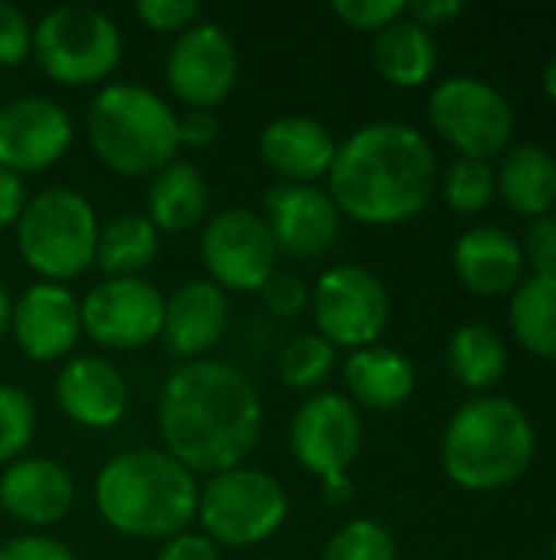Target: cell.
Wrapping results in <instances>:
<instances>
[{
	"instance_id": "obj_1",
	"label": "cell",
	"mask_w": 556,
	"mask_h": 560,
	"mask_svg": "<svg viewBox=\"0 0 556 560\" xmlns=\"http://www.w3.org/2000/svg\"><path fill=\"white\" fill-rule=\"evenodd\" d=\"M157 430L164 453L193 476L242 466L262 433V397L233 364L216 358L184 361L161 390Z\"/></svg>"
},
{
	"instance_id": "obj_2",
	"label": "cell",
	"mask_w": 556,
	"mask_h": 560,
	"mask_svg": "<svg viewBox=\"0 0 556 560\" xmlns=\"http://www.w3.org/2000/svg\"><path fill=\"white\" fill-rule=\"evenodd\" d=\"M328 194L341 217L357 223H410L436 194L433 144L406 121H370L338 144Z\"/></svg>"
},
{
	"instance_id": "obj_3",
	"label": "cell",
	"mask_w": 556,
	"mask_h": 560,
	"mask_svg": "<svg viewBox=\"0 0 556 560\" xmlns=\"http://www.w3.org/2000/svg\"><path fill=\"white\" fill-rule=\"evenodd\" d=\"M95 509L102 522L128 538L167 541L197 522L200 486L164 450L118 453L95 476Z\"/></svg>"
},
{
	"instance_id": "obj_4",
	"label": "cell",
	"mask_w": 556,
	"mask_h": 560,
	"mask_svg": "<svg viewBox=\"0 0 556 560\" xmlns=\"http://www.w3.org/2000/svg\"><path fill=\"white\" fill-rule=\"evenodd\" d=\"M537 450L528 413L505 397L462 404L442 436V469L469 492H495L518 482Z\"/></svg>"
},
{
	"instance_id": "obj_5",
	"label": "cell",
	"mask_w": 556,
	"mask_h": 560,
	"mask_svg": "<svg viewBox=\"0 0 556 560\" xmlns=\"http://www.w3.org/2000/svg\"><path fill=\"white\" fill-rule=\"evenodd\" d=\"M85 131L95 158L118 177H154L180 154L177 112L154 89L134 82L102 85Z\"/></svg>"
},
{
	"instance_id": "obj_6",
	"label": "cell",
	"mask_w": 556,
	"mask_h": 560,
	"mask_svg": "<svg viewBox=\"0 0 556 560\" xmlns=\"http://www.w3.org/2000/svg\"><path fill=\"white\" fill-rule=\"evenodd\" d=\"M95 207L72 187H46L33 194L16 220V253L39 282H72L95 266L98 240Z\"/></svg>"
},
{
	"instance_id": "obj_7",
	"label": "cell",
	"mask_w": 556,
	"mask_h": 560,
	"mask_svg": "<svg viewBox=\"0 0 556 560\" xmlns=\"http://www.w3.org/2000/svg\"><path fill=\"white\" fill-rule=\"evenodd\" d=\"M288 518L285 486L252 466L210 476L197 499V522L216 548H252L269 541Z\"/></svg>"
},
{
	"instance_id": "obj_8",
	"label": "cell",
	"mask_w": 556,
	"mask_h": 560,
	"mask_svg": "<svg viewBox=\"0 0 556 560\" xmlns=\"http://www.w3.org/2000/svg\"><path fill=\"white\" fill-rule=\"evenodd\" d=\"M33 56L59 85H95L121 62V30L95 7L66 3L33 26Z\"/></svg>"
},
{
	"instance_id": "obj_9",
	"label": "cell",
	"mask_w": 556,
	"mask_h": 560,
	"mask_svg": "<svg viewBox=\"0 0 556 560\" xmlns=\"http://www.w3.org/2000/svg\"><path fill=\"white\" fill-rule=\"evenodd\" d=\"M429 121L459 158H498L508 151L514 135L511 102L475 75H452L429 95Z\"/></svg>"
},
{
	"instance_id": "obj_10",
	"label": "cell",
	"mask_w": 556,
	"mask_h": 560,
	"mask_svg": "<svg viewBox=\"0 0 556 560\" xmlns=\"http://www.w3.org/2000/svg\"><path fill=\"white\" fill-rule=\"evenodd\" d=\"M311 318L318 335L347 351L370 348L390 325V292L383 279L364 266H331L311 289Z\"/></svg>"
},
{
	"instance_id": "obj_11",
	"label": "cell",
	"mask_w": 556,
	"mask_h": 560,
	"mask_svg": "<svg viewBox=\"0 0 556 560\" xmlns=\"http://www.w3.org/2000/svg\"><path fill=\"white\" fill-rule=\"evenodd\" d=\"M200 259L223 292H259L279 272L275 240L256 210L226 207L210 217L200 236Z\"/></svg>"
},
{
	"instance_id": "obj_12",
	"label": "cell",
	"mask_w": 556,
	"mask_h": 560,
	"mask_svg": "<svg viewBox=\"0 0 556 560\" xmlns=\"http://www.w3.org/2000/svg\"><path fill=\"white\" fill-rule=\"evenodd\" d=\"M288 446L295 463L318 482L347 476L364 446V417L344 394H311L292 417Z\"/></svg>"
},
{
	"instance_id": "obj_13",
	"label": "cell",
	"mask_w": 556,
	"mask_h": 560,
	"mask_svg": "<svg viewBox=\"0 0 556 560\" xmlns=\"http://www.w3.org/2000/svg\"><path fill=\"white\" fill-rule=\"evenodd\" d=\"M164 75L177 102L216 112L239 82V49L220 23H193L174 39Z\"/></svg>"
},
{
	"instance_id": "obj_14",
	"label": "cell",
	"mask_w": 556,
	"mask_h": 560,
	"mask_svg": "<svg viewBox=\"0 0 556 560\" xmlns=\"http://www.w3.org/2000/svg\"><path fill=\"white\" fill-rule=\"evenodd\" d=\"M164 295L144 276L105 279L82 299V335L108 351H134L161 338Z\"/></svg>"
},
{
	"instance_id": "obj_15",
	"label": "cell",
	"mask_w": 556,
	"mask_h": 560,
	"mask_svg": "<svg viewBox=\"0 0 556 560\" xmlns=\"http://www.w3.org/2000/svg\"><path fill=\"white\" fill-rule=\"evenodd\" d=\"M75 138L69 112L46 95H23L0 108V167L43 174L56 167Z\"/></svg>"
},
{
	"instance_id": "obj_16",
	"label": "cell",
	"mask_w": 556,
	"mask_h": 560,
	"mask_svg": "<svg viewBox=\"0 0 556 560\" xmlns=\"http://www.w3.org/2000/svg\"><path fill=\"white\" fill-rule=\"evenodd\" d=\"M262 207L279 256L321 259L341 236V210L315 184H272Z\"/></svg>"
},
{
	"instance_id": "obj_17",
	"label": "cell",
	"mask_w": 556,
	"mask_h": 560,
	"mask_svg": "<svg viewBox=\"0 0 556 560\" xmlns=\"http://www.w3.org/2000/svg\"><path fill=\"white\" fill-rule=\"evenodd\" d=\"M10 335L29 361H59L82 338V302L69 285L33 282L16 302Z\"/></svg>"
},
{
	"instance_id": "obj_18",
	"label": "cell",
	"mask_w": 556,
	"mask_h": 560,
	"mask_svg": "<svg viewBox=\"0 0 556 560\" xmlns=\"http://www.w3.org/2000/svg\"><path fill=\"white\" fill-rule=\"evenodd\" d=\"M128 384L115 364L95 354L72 358L56 374L59 410L85 430H111L128 413Z\"/></svg>"
},
{
	"instance_id": "obj_19",
	"label": "cell",
	"mask_w": 556,
	"mask_h": 560,
	"mask_svg": "<svg viewBox=\"0 0 556 560\" xmlns=\"http://www.w3.org/2000/svg\"><path fill=\"white\" fill-rule=\"evenodd\" d=\"M229 328V292L210 279H190L164 299L161 338L184 361L206 358Z\"/></svg>"
},
{
	"instance_id": "obj_20",
	"label": "cell",
	"mask_w": 556,
	"mask_h": 560,
	"mask_svg": "<svg viewBox=\"0 0 556 560\" xmlns=\"http://www.w3.org/2000/svg\"><path fill=\"white\" fill-rule=\"evenodd\" d=\"M75 482L69 469L46 456H23L0 476V509L29 528H49L69 515Z\"/></svg>"
},
{
	"instance_id": "obj_21",
	"label": "cell",
	"mask_w": 556,
	"mask_h": 560,
	"mask_svg": "<svg viewBox=\"0 0 556 560\" xmlns=\"http://www.w3.org/2000/svg\"><path fill=\"white\" fill-rule=\"evenodd\" d=\"M334 154V135L308 115H279L259 135V158L279 184H315L328 177Z\"/></svg>"
},
{
	"instance_id": "obj_22",
	"label": "cell",
	"mask_w": 556,
	"mask_h": 560,
	"mask_svg": "<svg viewBox=\"0 0 556 560\" xmlns=\"http://www.w3.org/2000/svg\"><path fill=\"white\" fill-rule=\"evenodd\" d=\"M452 266L459 282L482 299L511 295L524 282V256L521 240H514L505 226H475L462 233L452 249Z\"/></svg>"
},
{
	"instance_id": "obj_23",
	"label": "cell",
	"mask_w": 556,
	"mask_h": 560,
	"mask_svg": "<svg viewBox=\"0 0 556 560\" xmlns=\"http://www.w3.org/2000/svg\"><path fill=\"white\" fill-rule=\"evenodd\" d=\"M344 381L354 404L370 410H397L416 390V368L406 354L387 345H370L351 351L344 364Z\"/></svg>"
},
{
	"instance_id": "obj_24",
	"label": "cell",
	"mask_w": 556,
	"mask_h": 560,
	"mask_svg": "<svg viewBox=\"0 0 556 560\" xmlns=\"http://www.w3.org/2000/svg\"><path fill=\"white\" fill-rule=\"evenodd\" d=\"M210 210V184L206 174L193 161H170L147 184V220L157 233H187Z\"/></svg>"
},
{
	"instance_id": "obj_25",
	"label": "cell",
	"mask_w": 556,
	"mask_h": 560,
	"mask_svg": "<svg viewBox=\"0 0 556 560\" xmlns=\"http://www.w3.org/2000/svg\"><path fill=\"white\" fill-rule=\"evenodd\" d=\"M374 69L383 82L397 89H419L439 69V43L429 30L413 23L406 13L377 33L374 39Z\"/></svg>"
},
{
	"instance_id": "obj_26",
	"label": "cell",
	"mask_w": 556,
	"mask_h": 560,
	"mask_svg": "<svg viewBox=\"0 0 556 560\" xmlns=\"http://www.w3.org/2000/svg\"><path fill=\"white\" fill-rule=\"evenodd\" d=\"M501 200L521 217H544L556 207V158L541 144H514L495 171Z\"/></svg>"
},
{
	"instance_id": "obj_27",
	"label": "cell",
	"mask_w": 556,
	"mask_h": 560,
	"mask_svg": "<svg viewBox=\"0 0 556 560\" xmlns=\"http://www.w3.org/2000/svg\"><path fill=\"white\" fill-rule=\"evenodd\" d=\"M161 256V233L144 213H121L98 226L95 269L105 279H134Z\"/></svg>"
},
{
	"instance_id": "obj_28",
	"label": "cell",
	"mask_w": 556,
	"mask_h": 560,
	"mask_svg": "<svg viewBox=\"0 0 556 560\" xmlns=\"http://www.w3.org/2000/svg\"><path fill=\"white\" fill-rule=\"evenodd\" d=\"M446 364L465 390L485 394L508 371V345L488 325H462L446 345Z\"/></svg>"
},
{
	"instance_id": "obj_29",
	"label": "cell",
	"mask_w": 556,
	"mask_h": 560,
	"mask_svg": "<svg viewBox=\"0 0 556 560\" xmlns=\"http://www.w3.org/2000/svg\"><path fill=\"white\" fill-rule=\"evenodd\" d=\"M511 331L534 358L556 361V276H531L511 292Z\"/></svg>"
},
{
	"instance_id": "obj_30",
	"label": "cell",
	"mask_w": 556,
	"mask_h": 560,
	"mask_svg": "<svg viewBox=\"0 0 556 560\" xmlns=\"http://www.w3.org/2000/svg\"><path fill=\"white\" fill-rule=\"evenodd\" d=\"M334 361H338V348L328 345L318 331H311V335L292 338V341L279 351L275 371H279V381H282L288 390L311 394V390H318V387L331 377Z\"/></svg>"
},
{
	"instance_id": "obj_31",
	"label": "cell",
	"mask_w": 556,
	"mask_h": 560,
	"mask_svg": "<svg viewBox=\"0 0 556 560\" xmlns=\"http://www.w3.org/2000/svg\"><path fill=\"white\" fill-rule=\"evenodd\" d=\"M495 194H498L495 167L478 158H456L442 177V197L449 210H456L459 217H475L488 210Z\"/></svg>"
},
{
	"instance_id": "obj_32",
	"label": "cell",
	"mask_w": 556,
	"mask_h": 560,
	"mask_svg": "<svg viewBox=\"0 0 556 560\" xmlns=\"http://www.w3.org/2000/svg\"><path fill=\"white\" fill-rule=\"evenodd\" d=\"M36 436V404L16 384H0V463L23 459Z\"/></svg>"
},
{
	"instance_id": "obj_33",
	"label": "cell",
	"mask_w": 556,
	"mask_h": 560,
	"mask_svg": "<svg viewBox=\"0 0 556 560\" xmlns=\"http://www.w3.org/2000/svg\"><path fill=\"white\" fill-rule=\"evenodd\" d=\"M321 560H397V541L380 522L354 518L331 535Z\"/></svg>"
},
{
	"instance_id": "obj_34",
	"label": "cell",
	"mask_w": 556,
	"mask_h": 560,
	"mask_svg": "<svg viewBox=\"0 0 556 560\" xmlns=\"http://www.w3.org/2000/svg\"><path fill=\"white\" fill-rule=\"evenodd\" d=\"M331 13L360 33H380L406 13L403 0H334Z\"/></svg>"
},
{
	"instance_id": "obj_35",
	"label": "cell",
	"mask_w": 556,
	"mask_h": 560,
	"mask_svg": "<svg viewBox=\"0 0 556 560\" xmlns=\"http://www.w3.org/2000/svg\"><path fill=\"white\" fill-rule=\"evenodd\" d=\"M200 3L197 0H138L134 13L138 20L151 30V33H174L180 36L184 30H190L200 16Z\"/></svg>"
},
{
	"instance_id": "obj_36",
	"label": "cell",
	"mask_w": 556,
	"mask_h": 560,
	"mask_svg": "<svg viewBox=\"0 0 556 560\" xmlns=\"http://www.w3.org/2000/svg\"><path fill=\"white\" fill-rule=\"evenodd\" d=\"M259 299L275 318H298L311 305V289L292 272H272L259 289Z\"/></svg>"
},
{
	"instance_id": "obj_37",
	"label": "cell",
	"mask_w": 556,
	"mask_h": 560,
	"mask_svg": "<svg viewBox=\"0 0 556 560\" xmlns=\"http://www.w3.org/2000/svg\"><path fill=\"white\" fill-rule=\"evenodd\" d=\"M521 256L534 276H556V213L531 220L521 240Z\"/></svg>"
},
{
	"instance_id": "obj_38",
	"label": "cell",
	"mask_w": 556,
	"mask_h": 560,
	"mask_svg": "<svg viewBox=\"0 0 556 560\" xmlns=\"http://www.w3.org/2000/svg\"><path fill=\"white\" fill-rule=\"evenodd\" d=\"M33 52V26L13 3H0V66H20Z\"/></svg>"
},
{
	"instance_id": "obj_39",
	"label": "cell",
	"mask_w": 556,
	"mask_h": 560,
	"mask_svg": "<svg viewBox=\"0 0 556 560\" xmlns=\"http://www.w3.org/2000/svg\"><path fill=\"white\" fill-rule=\"evenodd\" d=\"M0 560H79L69 545L49 535H20L0 541Z\"/></svg>"
},
{
	"instance_id": "obj_40",
	"label": "cell",
	"mask_w": 556,
	"mask_h": 560,
	"mask_svg": "<svg viewBox=\"0 0 556 560\" xmlns=\"http://www.w3.org/2000/svg\"><path fill=\"white\" fill-rule=\"evenodd\" d=\"M177 131H180V148H210L220 135V118L216 112L206 108H184L177 115Z\"/></svg>"
},
{
	"instance_id": "obj_41",
	"label": "cell",
	"mask_w": 556,
	"mask_h": 560,
	"mask_svg": "<svg viewBox=\"0 0 556 560\" xmlns=\"http://www.w3.org/2000/svg\"><path fill=\"white\" fill-rule=\"evenodd\" d=\"M157 560H220V548L203 532H180L161 545Z\"/></svg>"
},
{
	"instance_id": "obj_42",
	"label": "cell",
	"mask_w": 556,
	"mask_h": 560,
	"mask_svg": "<svg viewBox=\"0 0 556 560\" xmlns=\"http://www.w3.org/2000/svg\"><path fill=\"white\" fill-rule=\"evenodd\" d=\"M459 13H462L459 0H413V3H406V16L413 23H419L423 30H429V33L452 23Z\"/></svg>"
},
{
	"instance_id": "obj_43",
	"label": "cell",
	"mask_w": 556,
	"mask_h": 560,
	"mask_svg": "<svg viewBox=\"0 0 556 560\" xmlns=\"http://www.w3.org/2000/svg\"><path fill=\"white\" fill-rule=\"evenodd\" d=\"M26 200H29V197H26L23 177L13 174V171H7V167H0V230H3V226H16V220H20Z\"/></svg>"
},
{
	"instance_id": "obj_44",
	"label": "cell",
	"mask_w": 556,
	"mask_h": 560,
	"mask_svg": "<svg viewBox=\"0 0 556 560\" xmlns=\"http://www.w3.org/2000/svg\"><path fill=\"white\" fill-rule=\"evenodd\" d=\"M321 489H324V499H328L331 505L347 502V499H351V492H354L351 476H328V479H321Z\"/></svg>"
},
{
	"instance_id": "obj_45",
	"label": "cell",
	"mask_w": 556,
	"mask_h": 560,
	"mask_svg": "<svg viewBox=\"0 0 556 560\" xmlns=\"http://www.w3.org/2000/svg\"><path fill=\"white\" fill-rule=\"evenodd\" d=\"M10 318H13V299H10L7 285L0 282V338L10 331Z\"/></svg>"
},
{
	"instance_id": "obj_46",
	"label": "cell",
	"mask_w": 556,
	"mask_h": 560,
	"mask_svg": "<svg viewBox=\"0 0 556 560\" xmlns=\"http://www.w3.org/2000/svg\"><path fill=\"white\" fill-rule=\"evenodd\" d=\"M544 92L556 102V59H551L547 69H544Z\"/></svg>"
},
{
	"instance_id": "obj_47",
	"label": "cell",
	"mask_w": 556,
	"mask_h": 560,
	"mask_svg": "<svg viewBox=\"0 0 556 560\" xmlns=\"http://www.w3.org/2000/svg\"><path fill=\"white\" fill-rule=\"evenodd\" d=\"M554 560H556V535H554Z\"/></svg>"
},
{
	"instance_id": "obj_48",
	"label": "cell",
	"mask_w": 556,
	"mask_h": 560,
	"mask_svg": "<svg viewBox=\"0 0 556 560\" xmlns=\"http://www.w3.org/2000/svg\"><path fill=\"white\" fill-rule=\"evenodd\" d=\"M0 515H3V509H0Z\"/></svg>"
}]
</instances>
